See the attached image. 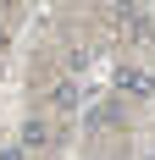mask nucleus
<instances>
[{
    "instance_id": "nucleus-6",
    "label": "nucleus",
    "mask_w": 155,
    "mask_h": 160,
    "mask_svg": "<svg viewBox=\"0 0 155 160\" xmlns=\"http://www.w3.org/2000/svg\"><path fill=\"white\" fill-rule=\"evenodd\" d=\"M0 160H22V149H0Z\"/></svg>"
},
{
    "instance_id": "nucleus-2",
    "label": "nucleus",
    "mask_w": 155,
    "mask_h": 160,
    "mask_svg": "<svg viewBox=\"0 0 155 160\" xmlns=\"http://www.w3.org/2000/svg\"><path fill=\"white\" fill-rule=\"evenodd\" d=\"M116 22H122L127 28V39H155V11H144V6H122V11H116Z\"/></svg>"
},
{
    "instance_id": "nucleus-1",
    "label": "nucleus",
    "mask_w": 155,
    "mask_h": 160,
    "mask_svg": "<svg viewBox=\"0 0 155 160\" xmlns=\"http://www.w3.org/2000/svg\"><path fill=\"white\" fill-rule=\"evenodd\" d=\"M116 94L122 99H155V78L139 66H116Z\"/></svg>"
},
{
    "instance_id": "nucleus-3",
    "label": "nucleus",
    "mask_w": 155,
    "mask_h": 160,
    "mask_svg": "<svg viewBox=\"0 0 155 160\" xmlns=\"http://www.w3.org/2000/svg\"><path fill=\"white\" fill-rule=\"evenodd\" d=\"M56 144V127H50L45 116H33V122H22V138H17V149L28 155V149H50Z\"/></svg>"
},
{
    "instance_id": "nucleus-7",
    "label": "nucleus",
    "mask_w": 155,
    "mask_h": 160,
    "mask_svg": "<svg viewBox=\"0 0 155 160\" xmlns=\"http://www.w3.org/2000/svg\"><path fill=\"white\" fill-rule=\"evenodd\" d=\"M0 44H6V28H0Z\"/></svg>"
},
{
    "instance_id": "nucleus-5",
    "label": "nucleus",
    "mask_w": 155,
    "mask_h": 160,
    "mask_svg": "<svg viewBox=\"0 0 155 160\" xmlns=\"http://www.w3.org/2000/svg\"><path fill=\"white\" fill-rule=\"evenodd\" d=\"M45 105H50V111H72V105H78V83H56V88L45 94Z\"/></svg>"
},
{
    "instance_id": "nucleus-4",
    "label": "nucleus",
    "mask_w": 155,
    "mask_h": 160,
    "mask_svg": "<svg viewBox=\"0 0 155 160\" xmlns=\"http://www.w3.org/2000/svg\"><path fill=\"white\" fill-rule=\"evenodd\" d=\"M116 122H122V105H116V99H111V105H94V111H89V127H94V132L116 127Z\"/></svg>"
}]
</instances>
